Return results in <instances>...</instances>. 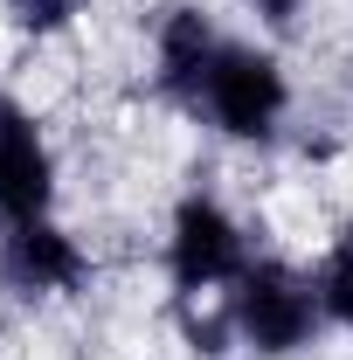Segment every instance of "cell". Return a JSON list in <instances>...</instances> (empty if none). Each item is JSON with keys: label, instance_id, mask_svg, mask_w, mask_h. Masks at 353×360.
<instances>
[{"label": "cell", "instance_id": "cell-9", "mask_svg": "<svg viewBox=\"0 0 353 360\" xmlns=\"http://www.w3.org/2000/svg\"><path fill=\"white\" fill-rule=\"evenodd\" d=\"M243 7H250L264 28H291V21L305 14V0H243Z\"/></svg>", "mask_w": 353, "mask_h": 360}, {"label": "cell", "instance_id": "cell-5", "mask_svg": "<svg viewBox=\"0 0 353 360\" xmlns=\"http://www.w3.org/2000/svg\"><path fill=\"white\" fill-rule=\"evenodd\" d=\"M49 201H56V146L42 118L0 90V222L49 215Z\"/></svg>", "mask_w": 353, "mask_h": 360}, {"label": "cell", "instance_id": "cell-6", "mask_svg": "<svg viewBox=\"0 0 353 360\" xmlns=\"http://www.w3.org/2000/svg\"><path fill=\"white\" fill-rule=\"evenodd\" d=\"M222 42L229 35L201 7H167L153 21V84H160V97L180 104V111H201V90H208V70H215Z\"/></svg>", "mask_w": 353, "mask_h": 360}, {"label": "cell", "instance_id": "cell-7", "mask_svg": "<svg viewBox=\"0 0 353 360\" xmlns=\"http://www.w3.org/2000/svg\"><path fill=\"white\" fill-rule=\"evenodd\" d=\"M319 305H326V319L333 326H347L353 333V222L333 236V250H326V264H319Z\"/></svg>", "mask_w": 353, "mask_h": 360}, {"label": "cell", "instance_id": "cell-8", "mask_svg": "<svg viewBox=\"0 0 353 360\" xmlns=\"http://www.w3.org/2000/svg\"><path fill=\"white\" fill-rule=\"evenodd\" d=\"M84 7L90 0H7V21L21 28V35H63V28H77L84 21Z\"/></svg>", "mask_w": 353, "mask_h": 360}, {"label": "cell", "instance_id": "cell-4", "mask_svg": "<svg viewBox=\"0 0 353 360\" xmlns=\"http://www.w3.org/2000/svg\"><path fill=\"white\" fill-rule=\"evenodd\" d=\"M0 284L14 298H77L90 284V257L56 215L0 222Z\"/></svg>", "mask_w": 353, "mask_h": 360}, {"label": "cell", "instance_id": "cell-1", "mask_svg": "<svg viewBox=\"0 0 353 360\" xmlns=\"http://www.w3.org/2000/svg\"><path fill=\"white\" fill-rule=\"evenodd\" d=\"M222 305H229L236 340H243L257 360L298 354V347H312V333L326 326L319 284H312L305 270H291L284 257H250V270L222 291Z\"/></svg>", "mask_w": 353, "mask_h": 360}, {"label": "cell", "instance_id": "cell-2", "mask_svg": "<svg viewBox=\"0 0 353 360\" xmlns=\"http://www.w3.org/2000/svg\"><path fill=\"white\" fill-rule=\"evenodd\" d=\"M291 111V77L284 63L257 42H222L215 70H208V90H201V118L215 125L222 139H243V146H270L277 125Z\"/></svg>", "mask_w": 353, "mask_h": 360}, {"label": "cell", "instance_id": "cell-3", "mask_svg": "<svg viewBox=\"0 0 353 360\" xmlns=\"http://www.w3.org/2000/svg\"><path fill=\"white\" fill-rule=\"evenodd\" d=\"M250 270V236L215 194H180L167 222V277L180 298H222Z\"/></svg>", "mask_w": 353, "mask_h": 360}]
</instances>
